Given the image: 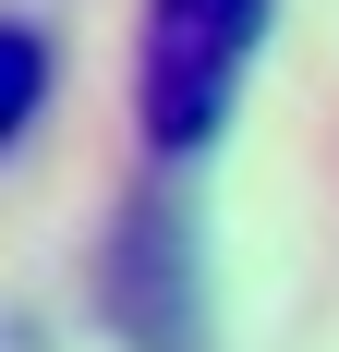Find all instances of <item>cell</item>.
I'll return each mask as SVG.
<instances>
[{"instance_id":"1","label":"cell","mask_w":339,"mask_h":352,"mask_svg":"<svg viewBox=\"0 0 339 352\" xmlns=\"http://www.w3.org/2000/svg\"><path fill=\"white\" fill-rule=\"evenodd\" d=\"M267 12H279V0H145L134 109H145V146H158V158L218 146L242 73H255V49H267Z\"/></svg>"}]
</instances>
